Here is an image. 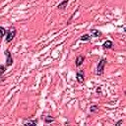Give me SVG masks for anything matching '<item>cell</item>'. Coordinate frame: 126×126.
<instances>
[{"instance_id": "6da1fadb", "label": "cell", "mask_w": 126, "mask_h": 126, "mask_svg": "<svg viewBox=\"0 0 126 126\" xmlns=\"http://www.w3.org/2000/svg\"><path fill=\"white\" fill-rule=\"evenodd\" d=\"M105 64H106V59H105V58L100 59V62L98 63V66H97V72H96V73H97V75L100 76V75L104 74Z\"/></svg>"}, {"instance_id": "7a4b0ae2", "label": "cell", "mask_w": 126, "mask_h": 126, "mask_svg": "<svg viewBox=\"0 0 126 126\" xmlns=\"http://www.w3.org/2000/svg\"><path fill=\"white\" fill-rule=\"evenodd\" d=\"M7 35H6V43H10V41H12V39H13L15 38L16 35V30L14 29V27H12L11 29H9L7 33H6Z\"/></svg>"}, {"instance_id": "3957f363", "label": "cell", "mask_w": 126, "mask_h": 126, "mask_svg": "<svg viewBox=\"0 0 126 126\" xmlns=\"http://www.w3.org/2000/svg\"><path fill=\"white\" fill-rule=\"evenodd\" d=\"M76 79H77V82L79 84H83L84 83V80H85V71L84 70H79L76 73Z\"/></svg>"}, {"instance_id": "277c9868", "label": "cell", "mask_w": 126, "mask_h": 126, "mask_svg": "<svg viewBox=\"0 0 126 126\" xmlns=\"http://www.w3.org/2000/svg\"><path fill=\"white\" fill-rule=\"evenodd\" d=\"M5 55H6V66L9 67L13 64V58H12V54L9 50H5Z\"/></svg>"}, {"instance_id": "5b68a950", "label": "cell", "mask_w": 126, "mask_h": 126, "mask_svg": "<svg viewBox=\"0 0 126 126\" xmlns=\"http://www.w3.org/2000/svg\"><path fill=\"white\" fill-rule=\"evenodd\" d=\"M84 60H85V56H84V55H79V56H77L76 61H75V64H76L77 67H80V66L83 64Z\"/></svg>"}, {"instance_id": "8992f818", "label": "cell", "mask_w": 126, "mask_h": 126, "mask_svg": "<svg viewBox=\"0 0 126 126\" xmlns=\"http://www.w3.org/2000/svg\"><path fill=\"white\" fill-rule=\"evenodd\" d=\"M112 46H113V43H112L111 40H105L104 43V44H103V47L105 48V49H109V48H111Z\"/></svg>"}, {"instance_id": "52a82bcc", "label": "cell", "mask_w": 126, "mask_h": 126, "mask_svg": "<svg viewBox=\"0 0 126 126\" xmlns=\"http://www.w3.org/2000/svg\"><path fill=\"white\" fill-rule=\"evenodd\" d=\"M69 2V0H64V1H62L61 3H59L58 6H57V9H65L66 7H67V4Z\"/></svg>"}, {"instance_id": "ba28073f", "label": "cell", "mask_w": 126, "mask_h": 126, "mask_svg": "<svg viewBox=\"0 0 126 126\" xmlns=\"http://www.w3.org/2000/svg\"><path fill=\"white\" fill-rule=\"evenodd\" d=\"M55 121V118L51 116V115H47L44 117V122L47 123V124H49V123H52V122H54Z\"/></svg>"}, {"instance_id": "9c48e42d", "label": "cell", "mask_w": 126, "mask_h": 126, "mask_svg": "<svg viewBox=\"0 0 126 126\" xmlns=\"http://www.w3.org/2000/svg\"><path fill=\"white\" fill-rule=\"evenodd\" d=\"M91 34H92L93 37H95V38H100V37H101V32H100L99 30H92Z\"/></svg>"}, {"instance_id": "30bf717a", "label": "cell", "mask_w": 126, "mask_h": 126, "mask_svg": "<svg viewBox=\"0 0 126 126\" xmlns=\"http://www.w3.org/2000/svg\"><path fill=\"white\" fill-rule=\"evenodd\" d=\"M24 124H26V125H32V126H35V125H37L38 124V120L35 119V120H24L23 121Z\"/></svg>"}, {"instance_id": "8fae6325", "label": "cell", "mask_w": 126, "mask_h": 126, "mask_svg": "<svg viewBox=\"0 0 126 126\" xmlns=\"http://www.w3.org/2000/svg\"><path fill=\"white\" fill-rule=\"evenodd\" d=\"M90 39H91V35H88V34L82 35L81 38H80V40H82V41H89Z\"/></svg>"}, {"instance_id": "7c38bea8", "label": "cell", "mask_w": 126, "mask_h": 126, "mask_svg": "<svg viewBox=\"0 0 126 126\" xmlns=\"http://www.w3.org/2000/svg\"><path fill=\"white\" fill-rule=\"evenodd\" d=\"M98 109H99V106L96 105V104H93V105H91V107H90V111L91 112H97Z\"/></svg>"}, {"instance_id": "4fadbf2b", "label": "cell", "mask_w": 126, "mask_h": 126, "mask_svg": "<svg viewBox=\"0 0 126 126\" xmlns=\"http://www.w3.org/2000/svg\"><path fill=\"white\" fill-rule=\"evenodd\" d=\"M0 30H1V34H2V37H4V35H5V34L7 33V31H6V30L4 29V27H1V28H0Z\"/></svg>"}, {"instance_id": "5bb4252c", "label": "cell", "mask_w": 126, "mask_h": 126, "mask_svg": "<svg viewBox=\"0 0 126 126\" xmlns=\"http://www.w3.org/2000/svg\"><path fill=\"white\" fill-rule=\"evenodd\" d=\"M123 123V120H119V121H117L116 123H115V126H118V125H121Z\"/></svg>"}, {"instance_id": "9a60e30c", "label": "cell", "mask_w": 126, "mask_h": 126, "mask_svg": "<svg viewBox=\"0 0 126 126\" xmlns=\"http://www.w3.org/2000/svg\"><path fill=\"white\" fill-rule=\"evenodd\" d=\"M1 69H2V74H4V72H5V66L4 65H1Z\"/></svg>"}, {"instance_id": "2e32d148", "label": "cell", "mask_w": 126, "mask_h": 126, "mask_svg": "<svg viewBox=\"0 0 126 126\" xmlns=\"http://www.w3.org/2000/svg\"><path fill=\"white\" fill-rule=\"evenodd\" d=\"M100 91H101V89H100V87H99L97 89V93H100Z\"/></svg>"}, {"instance_id": "e0dca14e", "label": "cell", "mask_w": 126, "mask_h": 126, "mask_svg": "<svg viewBox=\"0 0 126 126\" xmlns=\"http://www.w3.org/2000/svg\"><path fill=\"white\" fill-rule=\"evenodd\" d=\"M124 32H125V33H126V28H124Z\"/></svg>"}, {"instance_id": "ac0fdd59", "label": "cell", "mask_w": 126, "mask_h": 126, "mask_svg": "<svg viewBox=\"0 0 126 126\" xmlns=\"http://www.w3.org/2000/svg\"><path fill=\"white\" fill-rule=\"evenodd\" d=\"M125 96H126V91H125Z\"/></svg>"}]
</instances>
